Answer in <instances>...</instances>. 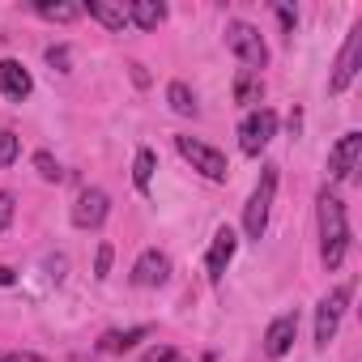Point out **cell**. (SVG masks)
<instances>
[{"instance_id":"cell-1","label":"cell","mask_w":362,"mask_h":362,"mask_svg":"<svg viewBox=\"0 0 362 362\" xmlns=\"http://www.w3.org/2000/svg\"><path fill=\"white\" fill-rule=\"evenodd\" d=\"M315 214H320V256L328 269H341L345 252H349V218H345V201L337 192H320L315 201Z\"/></svg>"},{"instance_id":"cell-2","label":"cell","mask_w":362,"mask_h":362,"mask_svg":"<svg viewBox=\"0 0 362 362\" xmlns=\"http://www.w3.org/2000/svg\"><path fill=\"white\" fill-rule=\"evenodd\" d=\"M273 192H277V166H264V175H260V184H256V192H252V201H247V209H243V235L247 239H264V230H269V209H273Z\"/></svg>"},{"instance_id":"cell-3","label":"cell","mask_w":362,"mask_h":362,"mask_svg":"<svg viewBox=\"0 0 362 362\" xmlns=\"http://www.w3.org/2000/svg\"><path fill=\"white\" fill-rule=\"evenodd\" d=\"M226 47L243 60L247 73H260V69L269 64V47H264L260 30H256L252 22H230V26H226Z\"/></svg>"},{"instance_id":"cell-4","label":"cell","mask_w":362,"mask_h":362,"mask_svg":"<svg viewBox=\"0 0 362 362\" xmlns=\"http://www.w3.org/2000/svg\"><path fill=\"white\" fill-rule=\"evenodd\" d=\"M349 298H354V286H349V281H345V286H337V290H328V294L320 298V307H315V345H320V349L337 337V328H341V315H345Z\"/></svg>"},{"instance_id":"cell-5","label":"cell","mask_w":362,"mask_h":362,"mask_svg":"<svg viewBox=\"0 0 362 362\" xmlns=\"http://www.w3.org/2000/svg\"><path fill=\"white\" fill-rule=\"evenodd\" d=\"M175 149L192 162V170H201L205 179H214V184H222V179L230 175L226 153H218L214 145H205V141H197V136H175Z\"/></svg>"},{"instance_id":"cell-6","label":"cell","mask_w":362,"mask_h":362,"mask_svg":"<svg viewBox=\"0 0 362 362\" xmlns=\"http://www.w3.org/2000/svg\"><path fill=\"white\" fill-rule=\"evenodd\" d=\"M273 136H277V115H273L269 107L252 111V115L239 124V149H243L247 158H260V149H264Z\"/></svg>"},{"instance_id":"cell-7","label":"cell","mask_w":362,"mask_h":362,"mask_svg":"<svg viewBox=\"0 0 362 362\" xmlns=\"http://www.w3.org/2000/svg\"><path fill=\"white\" fill-rule=\"evenodd\" d=\"M358 64H362V26H354V30H349L345 47H341V56H337V64H332L328 90H332V94H345V90H349V81L358 77Z\"/></svg>"},{"instance_id":"cell-8","label":"cell","mask_w":362,"mask_h":362,"mask_svg":"<svg viewBox=\"0 0 362 362\" xmlns=\"http://www.w3.org/2000/svg\"><path fill=\"white\" fill-rule=\"evenodd\" d=\"M111 214V197L103 188H86L77 201H73V226L77 230H98Z\"/></svg>"},{"instance_id":"cell-9","label":"cell","mask_w":362,"mask_h":362,"mask_svg":"<svg viewBox=\"0 0 362 362\" xmlns=\"http://www.w3.org/2000/svg\"><path fill=\"white\" fill-rule=\"evenodd\" d=\"M358 162H362V132H345L332 145V153H328V175L337 179V184H341V179H354Z\"/></svg>"},{"instance_id":"cell-10","label":"cell","mask_w":362,"mask_h":362,"mask_svg":"<svg viewBox=\"0 0 362 362\" xmlns=\"http://www.w3.org/2000/svg\"><path fill=\"white\" fill-rule=\"evenodd\" d=\"M166 277H170V260H166V252L149 247V252H141V256H136V264H132V286L153 290V286H162Z\"/></svg>"},{"instance_id":"cell-11","label":"cell","mask_w":362,"mask_h":362,"mask_svg":"<svg viewBox=\"0 0 362 362\" xmlns=\"http://www.w3.org/2000/svg\"><path fill=\"white\" fill-rule=\"evenodd\" d=\"M294 337H298V315H277L269 328H264V358H286L290 354V345H294Z\"/></svg>"},{"instance_id":"cell-12","label":"cell","mask_w":362,"mask_h":362,"mask_svg":"<svg viewBox=\"0 0 362 362\" xmlns=\"http://www.w3.org/2000/svg\"><path fill=\"white\" fill-rule=\"evenodd\" d=\"M235 247H239V239H235V230H230V226H222V230L214 235V247H209V256H205V269H209V281H222V273H226V264L235 260Z\"/></svg>"},{"instance_id":"cell-13","label":"cell","mask_w":362,"mask_h":362,"mask_svg":"<svg viewBox=\"0 0 362 362\" xmlns=\"http://www.w3.org/2000/svg\"><path fill=\"white\" fill-rule=\"evenodd\" d=\"M30 90H35V81H30V73L18 60H0V94L22 103V98H30Z\"/></svg>"},{"instance_id":"cell-14","label":"cell","mask_w":362,"mask_h":362,"mask_svg":"<svg viewBox=\"0 0 362 362\" xmlns=\"http://www.w3.org/2000/svg\"><path fill=\"white\" fill-rule=\"evenodd\" d=\"M81 13H90V18L103 22L107 30H124V26H128V5H119V0H90Z\"/></svg>"},{"instance_id":"cell-15","label":"cell","mask_w":362,"mask_h":362,"mask_svg":"<svg viewBox=\"0 0 362 362\" xmlns=\"http://www.w3.org/2000/svg\"><path fill=\"white\" fill-rule=\"evenodd\" d=\"M145 337H149L145 324L124 328V332H119V328H115V332H103V337H98V354H128V349H132L136 341H145Z\"/></svg>"},{"instance_id":"cell-16","label":"cell","mask_w":362,"mask_h":362,"mask_svg":"<svg viewBox=\"0 0 362 362\" xmlns=\"http://www.w3.org/2000/svg\"><path fill=\"white\" fill-rule=\"evenodd\" d=\"M128 22H136L141 30H158L166 22V5H162V0H132V5H128Z\"/></svg>"},{"instance_id":"cell-17","label":"cell","mask_w":362,"mask_h":362,"mask_svg":"<svg viewBox=\"0 0 362 362\" xmlns=\"http://www.w3.org/2000/svg\"><path fill=\"white\" fill-rule=\"evenodd\" d=\"M166 103H170V111H175V115H188V119H197V115H201L197 94H192V86H188V81H170V86H166Z\"/></svg>"},{"instance_id":"cell-18","label":"cell","mask_w":362,"mask_h":362,"mask_svg":"<svg viewBox=\"0 0 362 362\" xmlns=\"http://www.w3.org/2000/svg\"><path fill=\"white\" fill-rule=\"evenodd\" d=\"M153 166H158L153 149H136V162H132V184H136V192H149V184H153Z\"/></svg>"},{"instance_id":"cell-19","label":"cell","mask_w":362,"mask_h":362,"mask_svg":"<svg viewBox=\"0 0 362 362\" xmlns=\"http://www.w3.org/2000/svg\"><path fill=\"white\" fill-rule=\"evenodd\" d=\"M35 9H39V13L47 18V22H64V26L81 18V5H52V0H39Z\"/></svg>"},{"instance_id":"cell-20","label":"cell","mask_w":362,"mask_h":362,"mask_svg":"<svg viewBox=\"0 0 362 362\" xmlns=\"http://www.w3.org/2000/svg\"><path fill=\"white\" fill-rule=\"evenodd\" d=\"M235 98H239L243 107H252V103L260 98V77L243 69V73H239V81H235Z\"/></svg>"},{"instance_id":"cell-21","label":"cell","mask_w":362,"mask_h":362,"mask_svg":"<svg viewBox=\"0 0 362 362\" xmlns=\"http://www.w3.org/2000/svg\"><path fill=\"white\" fill-rule=\"evenodd\" d=\"M35 170H39V175L47 179V184H60V179H64V170H60V162H56V158H52L47 149H39V153H35Z\"/></svg>"},{"instance_id":"cell-22","label":"cell","mask_w":362,"mask_h":362,"mask_svg":"<svg viewBox=\"0 0 362 362\" xmlns=\"http://www.w3.org/2000/svg\"><path fill=\"white\" fill-rule=\"evenodd\" d=\"M141 362H184V354L170 349V345H153V349L141 354Z\"/></svg>"},{"instance_id":"cell-23","label":"cell","mask_w":362,"mask_h":362,"mask_svg":"<svg viewBox=\"0 0 362 362\" xmlns=\"http://www.w3.org/2000/svg\"><path fill=\"white\" fill-rule=\"evenodd\" d=\"M18 162V136L13 132H0V166Z\"/></svg>"},{"instance_id":"cell-24","label":"cell","mask_w":362,"mask_h":362,"mask_svg":"<svg viewBox=\"0 0 362 362\" xmlns=\"http://www.w3.org/2000/svg\"><path fill=\"white\" fill-rule=\"evenodd\" d=\"M111 260H115V247H111V243H103V247H98V256H94V277H107V273H111Z\"/></svg>"},{"instance_id":"cell-25","label":"cell","mask_w":362,"mask_h":362,"mask_svg":"<svg viewBox=\"0 0 362 362\" xmlns=\"http://www.w3.org/2000/svg\"><path fill=\"white\" fill-rule=\"evenodd\" d=\"M47 64H52V69H60V73H69L73 52H69V47H47Z\"/></svg>"},{"instance_id":"cell-26","label":"cell","mask_w":362,"mask_h":362,"mask_svg":"<svg viewBox=\"0 0 362 362\" xmlns=\"http://www.w3.org/2000/svg\"><path fill=\"white\" fill-rule=\"evenodd\" d=\"M0 362H43V354H35V349H0Z\"/></svg>"},{"instance_id":"cell-27","label":"cell","mask_w":362,"mask_h":362,"mask_svg":"<svg viewBox=\"0 0 362 362\" xmlns=\"http://www.w3.org/2000/svg\"><path fill=\"white\" fill-rule=\"evenodd\" d=\"M9 222H13V192H0V235L9 230Z\"/></svg>"},{"instance_id":"cell-28","label":"cell","mask_w":362,"mask_h":362,"mask_svg":"<svg viewBox=\"0 0 362 362\" xmlns=\"http://www.w3.org/2000/svg\"><path fill=\"white\" fill-rule=\"evenodd\" d=\"M277 18H281V30H286V35H294V26H298V13H294L290 5H277Z\"/></svg>"},{"instance_id":"cell-29","label":"cell","mask_w":362,"mask_h":362,"mask_svg":"<svg viewBox=\"0 0 362 362\" xmlns=\"http://www.w3.org/2000/svg\"><path fill=\"white\" fill-rule=\"evenodd\" d=\"M128 69H132V81L145 90V86H149V73H145V64H128Z\"/></svg>"},{"instance_id":"cell-30","label":"cell","mask_w":362,"mask_h":362,"mask_svg":"<svg viewBox=\"0 0 362 362\" xmlns=\"http://www.w3.org/2000/svg\"><path fill=\"white\" fill-rule=\"evenodd\" d=\"M13 281H18V273L9 264H0V286H13Z\"/></svg>"}]
</instances>
